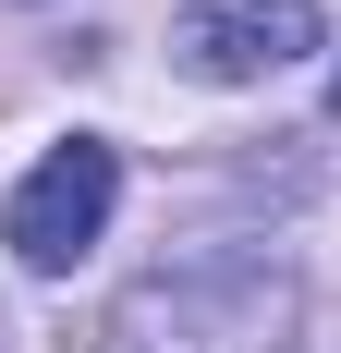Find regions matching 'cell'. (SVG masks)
<instances>
[{
    "label": "cell",
    "instance_id": "6da1fadb",
    "mask_svg": "<svg viewBox=\"0 0 341 353\" xmlns=\"http://www.w3.org/2000/svg\"><path fill=\"white\" fill-rule=\"evenodd\" d=\"M110 208H122V159H110L98 134H73V146H49V159L12 183V208H0V244L25 256L37 281H61L73 256L110 232Z\"/></svg>",
    "mask_w": 341,
    "mask_h": 353
},
{
    "label": "cell",
    "instance_id": "7a4b0ae2",
    "mask_svg": "<svg viewBox=\"0 0 341 353\" xmlns=\"http://www.w3.org/2000/svg\"><path fill=\"white\" fill-rule=\"evenodd\" d=\"M170 49L207 85H256V73H280V61L317 49V0H183Z\"/></svg>",
    "mask_w": 341,
    "mask_h": 353
},
{
    "label": "cell",
    "instance_id": "3957f363",
    "mask_svg": "<svg viewBox=\"0 0 341 353\" xmlns=\"http://www.w3.org/2000/svg\"><path fill=\"white\" fill-rule=\"evenodd\" d=\"M329 122H341V73H329Z\"/></svg>",
    "mask_w": 341,
    "mask_h": 353
}]
</instances>
